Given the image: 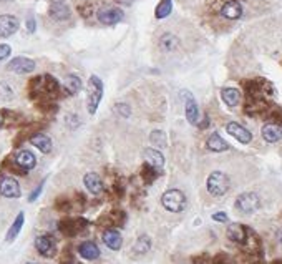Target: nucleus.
<instances>
[{"mask_svg":"<svg viewBox=\"0 0 282 264\" xmlns=\"http://www.w3.org/2000/svg\"><path fill=\"white\" fill-rule=\"evenodd\" d=\"M161 205L165 206V210L171 211V213H181L184 211L186 205H188V200H186V195L179 190H168L161 196Z\"/></svg>","mask_w":282,"mask_h":264,"instance_id":"1","label":"nucleus"},{"mask_svg":"<svg viewBox=\"0 0 282 264\" xmlns=\"http://www.w3.org/2000/svg\"><path fill=\"white\" fill-rule=\"evenodd\" d=\"M102 98H103V83L97 75H92V77H90V82H88V100H87L90 115H95V113H97Z\"/></svg>","mask_w":282,"mask_h":264,"instance_id":"2","label":"nucleus"},{"mask_svg":"<svg viewBox=\"0 0 282 264\" xmlns=\"http://www.w3.org/2000/svg\"><path fill=\"white\" fill-rule=\"evenodd\" d=\"M231 186L229 183V178L227 174H224L223 171H214L209 174L208 181H206V188L208 191L211 193L213 196H224Z\"/></svg>","mask_w":282,"mask_h":264,"instance_id":"3","label":"nucleus"},{"mask_svg":"<svg viewBox=\"0 0 282 264\" xmlns=\"http://www.w3.org/2000/svg\"><path fill=\"white\" fill-rule=\"evenodd\" d=\"M261 200L256 193H242L236 200V210L242 214H251L259 210Z\"/></svg>","mask_w":282,"mask_h":264,"instance_id":"4","label":"nucleus"},{"mask_svg":"<svg viewBox=\"0 0 282 264\" xmlns=\"http://www.w3.org/2000/svg\"><path fill=\"white\" fill-rule=\"evenodd\" d=\"M123 17H125V13L121 8L116 7H102L98 10V20L103 25H116L123 20Z\"/></svg>","mask_w":282,"mask_h":264,"instance_id":"5","label":"nucleus"},{"mask_svg":"<svg viewBox=\"0 0 282 264\" xmlns=\"http://www.w3.org/2000/svg\"><path fill=\"white\" fill-rule=\"evenodd\" d=\"M88 223L85 221L83 218H66V219H61L58 228L63 234H66V236H75V234L82 233V231L87 228Z\"/></svg>","mask_w":282,"mask_h":264,"instance_id":"6","label":"nucleus"},{"mask_svg":"<svg viewBox=\"0 0 282 264\" xmlns=\"http://www.w3.org/2000/svg\"><path fill=\"white\" fill-rule=\"evenodd\" d=\"M7 68L13 73L25 75V73H32L35 70V62L32 58H27V56H17V58H13L7 65Z\"/></svg>","mask_w":282,"mask_h":264,"instance_id":"7","label":"nucleus"},{"mask_svg":"<svg viewBox=\"0 0 282 264\" xmlns=\"http://www.w3.org/2000/svg\"><path fill=\"white\" fill-rule=\"evenodd\" d=\"M49 13L54 20H68L70 18V7L66 5L65 0H50Z\"/></svg>","mask_w":282,"mask_h":264,"instance_id":"8","label":"nucleus"},{"mask_svg":"<svg viewBox=\"0 0 282 264\" xmlns=\"http://www.w3.org/2000/svg\"><path fill=\"white\" fill-rule=\"evenodd\" d=\"M0 195L5 198H18L20 196V185L15 178L3 176L0 180Z\"/></svg>","mask_w":282,"mask_h":264,"instance_id":"9","label":"nucleus"},{"mask_svg":"<svg viewBox=\"0 0 282 264\" xmlns=\"http://www.w3.org/2000/svg\"><path fill=\"white\" fill-rule=\"evenodd\" d=\"M226 130H227V133H229V135L234 136V138H236V140L239 141V143H244V145L251 143L252 133H251V131L247 130V128H244V126H242V125L236 123V121H231V123H227Z\"/></svg>","mask_w":282,"mask_h":264,"instance_id":"10","label":"nucleus"},{"mask_svg":"<svg viewBox=\"0 0 282 264\" xmlns=\"http://www.w3.org/2000/svg\"><path fill=\"white\" fill-rule=\"evenodd\" d=\"M35 248L37 251L45 258H54L56 253L55 241L50 236H38L35 239Z\"/></svg>","mask_w":282,"mask_h":264,"instance_id":"11","label":"nucleus"},{"mask_svg":"<svg viewBox=\"0 0 282 264\" xmlns=\"http://www.w3.org/2000/svg\"><path fill=\"white\" fill-rule=\"evenodd\" d=\"M18 18L13 15H0V37H10L18 30Z\"/></svg>","mask_w":282,"mask_h":264,"instance_id":"12","label":"nucleus"},{"mask_svg":"<svg viewBox=\"0 0 282 264\" xmlns=\"http://www.w3.org/2000/svg\"><path fill=\"white\" fill-rule=\"evenodd\" d=\"M186 100H184V111H186V118L191 125H198L199 123V108L198 103L189 93H184Z\"/></svg>","mask_w":282,"mask_h":264,"instance_id":"13","label":"nucleus"},{"mask_svg":"<svg viewBox=\"0 0 282 264\" xmlns=\"http://www.w3.org/2000/svg\"><path fill=\"white\" fill-rule=\"evenodd\" d=\"M247 236H249V231L242 224L234 223L227 228V238L237 244H244L247 241Z\"/></svg>","mask_w":282,"mask_h":264,"instance_id":"14","label":"nucleus"},{"mask_svg":"<svg viewBox=\"0 0 282 264\" xmlns=\"http://www.w3.org/2000/svg\"><path fill=\"white\" fill-rule=\"evenodd\" d=\"M143 158H145V163L150 164V166H153L155 169H158L160 171L161 168L165 166V157L163 153H160L158 150L155 148H146L145 152H143Z\"/></svg>","mask_w":282,"mask_h":264,"instance_id":"15","label":"nucleus"},{"mask_svg":"<svg viewBox=\"0 0 282 264\" xmlns=\"http://www.w3.org/2000/svg\"><path fill=\"white\" fill-rule=\"evenodd\" d=\"M262 138L267 143H277L282 138V125L279 123H266L262 126Z\"/></svg>","mask_w":282,"mask_h":264,"instance_id":"16","label":"nucleus"},{"mask_svg":"<svg viewBox=\"0 0 282 264\" xmlns=\"http://www.w3.org/2000/svg\"><path fill=\"white\" fill-rule=\"evenodd\" d=\"M103 243L107 244L110 249H113V251H118V249L121 248V244H123V238H121V234H119L118 229L110 228V229H105Z\"/></svg>","mask_w":282,"mask_h":264,"instance_id":"17","label":"nucleus"},{"mask_svg":"<svg viewBox=\"0 0 282 264\" xmlns=\"http://www.w3.org/2000/svg\"><path fill=\"white\" fill-rule=\"evenodd\" d=\"M83 183L92 195H100V193H103V181H102V178H100V174L87 173L83 178Z\"/></svg>","mask_w":282,"mask_h":264,"instance_id":"18","label":"nucleus"},{"mask_svg":"<svg viewBox=\"0 0 282 264\" xmlns=\"http://www.w3.org/2000/svg\"><path fill=\"white\" fill-rule=\"evenodd\" d=\"M15 163L18 164V166H20L22 171H27V169L35 168L37 158L33 157V153H30V152H28V150H22V152H18V153H17Z\"/></svg>","mask_w":282,"mask_h":264,"instance_id":"19","label":"nucleus"},{"mask_svg":"<svg viewBox=\"0 0 282 264\" xmlns=\"http://www.w3.org/2000/svg\"><path fill=\"white\" fill-rule=\"evenodd\" d=\"M78 254L83 259H88V261H95V259L100 258V249L93 241H85L78 246Z\"/></svg>","mask_w":282,"mask_h":264,"instance_id":"20","label":"nucleus"},{"mask_svg":"<svg viewBox=\"0 0 282 264\" xmlns=\"http://www.w3.org/2000/svg\"><path fill=\"white\" fill-rule=\"evenodd\" d=\"M221 15L229 18V20H236L242 15V5L236 0H231V2L224 3V7L221 8Z\"/></svg>","mask_w":282,"mask_h":264,"instance_id":"21","label":"nucleus"},{"mask_svg":"<svg viewBox=\"0 0 282 264\" xmlns=\"http://www.w3.org/2000/svg\"><path fill=\"white\" fill-rule=\"evenodd\" d=\"M32 145L35 146V148L40 150L42 153H50L52 152V140L49 138L47 135H42V133H37L32 136Z\"/></svg>","mask_w":282,"mask_h":264,"instance_id":"22","label":"nucleus"},{"mask_svg":"<svg viewBox=\"0 0 282 264\" xmlns=\"http://www.w3.org/2000/svg\"><path fill=\"white\" fill-rule=\"evenodd\" d=\"M221 97L227 106H237L239 102H241V93L236 88H223Z\"/></svg>","mask_w":282,"mask_h":264,"instance_id":"23","label":"nucleus"},{"mask_svg":"<svg viewBox=\"0 0 282 264\" xmlns=\"http://www.w3.org/2000/svg\"><path fill=\"white\" fill-rule=\"evenodd\" d=\"M160 47L163 52H174L179 47V39L173 34H165L160 39Z\"/></svg>","mask_w":282,"mask_h":264,"instance_id":"24","label":"nucleus"},{"mask_svg":"<svg viewBox=\"0 0 282 264\" xmlns=\"http://www.w3.org/2000/svg\"><path fill=\"white\" fill-rule=\"evenodd\" d=\"M229 148L227 143L221 138V135H218V133H213L211 136H209V140H208V150H211V152H226V150Z\"/></svg>","mask_w":282,"mask_h":264,"instance_id":"25","label":"nucleus"},{"mask_svg":"<svg viewBox=\"0 0 282 264\" xmlns=\"http://www.w3.org/2000/svg\"><path fill=\"white\" fill-rule=\"evenodd\" d=\"M63 87L70 95H76V93L82 90V80H80V77H76V75H68L65 78Z\"/></svg>","mask_w":282,"mask_h":264,"instance_id":"26","label":"nucleus"},{"mask_svg":"<svg viewBox=\"0 0 282 264\" xmlns=\"http://www.w3.org/2000/svg\"><path fill=\"white\" fill-rule=\"evenodd\" d=\"M23 221H25V214L18 213V216L15 218V221H13V224L10 226V229H8V233H7V241L8 243H12L13 239L18 236V233H20V229L23 226Z\"/></svg>","mask_w":282,"mask_h":264,"instance_id":"27","label":"nucleus"},{"mask_svg":"<svg viewBox=\"0 0 282 264\" xmlns=\"http://www.w3.org/2000/svg\"><path fill=\"white\" fill-rule=\"evenodd\" d=\"M171 10H173V2H171V0H161L156 7L155 15H156L158 20H163V18H166L169 15Z\"/></svg>","mask_w":282,"mask_h":264,"instance_id":"28","label":"nucleus"},{"mask_svg":"<svg viewBox=\"0 0 282 264\" xmlns=\"http://www.w3.org/2000/svg\"><path fill=\"white\" fill-rule=\"evenodd\" d=\"M151 249V239L148 236H141L138 238V241L133 246V253L135 254H146Z\"/></svg>","mask_w":282,"mask_h":264,"instance_id":"29","label":"nucleus"},{"mask_svg":"<svg viewBox=\"0 0 282 264\" xmlns=\"http://www.w3.org/2000/svg\"><path fill=\"white\" fill-rule=\"evenodd\" d=\"M151 141L155 143L156 146H160V148H166L168 146V141H166V135L165 131H160V130H155L153 133L150 135Z\"/></svg>","mask_w":282,"mask_h":264,"instance_id":"30","label":"nucleus"},{"mask_svg":"<svg viewBox=\"0 0 282 264\" xmlns=\"http://www.w3.org/2000/svg\"><path fill=\"white\" fill-rule=\"evenodd\" d=\"M158 176V169H155L150 164H143V169H141V178L145 180L146 183H153L155 181V178Z\"/></svg>","mask_w":282,"mask_h":264,"instance_id":"31","label":"nucleus"},{"mask_svg":"<svg viewBox=\"0 0 282 264\" xmlns=\"http://www.w3.org/2000/svg\"><path fill=\"white\" fill-rule=\"evenodd\" d=\"M125 219H126V214L123 213V211H116V213L110 214V224L112 226H123L125 224Z\"/></svg>","mask_w":282,"mask_h":264,"instance_id":"32","label":"nucleus"},{"mask_svg":"<svg viewBox=\"0 0 282 264\" xmlns=\"http://www.w3.org/2000/svg\"><path fill=\"white\" fill-rule=\"evenodd\" d=\"M114 110H116L121 116H130V106L125 105V103H118V105H114Z\"/></svg>","mask_w":282,"mask_h":264,"instance_id":"33","label":"nucleus"},{"mask_svg":"<svg viewBox=\"0 0 282 264\" xmlns=\"http://www.w3.org/2000/svg\"><path fill=\"white\" fill-rule=\"evenodd\" d=\"M12 49L7 44H0V60H5L8 55H10Z\"/></svg>","mask_w":282,"mask_h":264,"instance_id":"34","label":"nucleus"},{"mask_svg":"<svg viewBox=\"0 0 282 264\" xmlns=\"http://www.w3.org/2000/svg\"><path fill=\"white\" fill-rule=\"evenodd\" d=\"M213 219L218 221V223H226V221H227V214L226 213H214L213 214Z\"/></svg>","mask_w":282,"mask_h":264,"instance_id":"35","label":"nucleus"},{"mask_svg":"<svg viewBox=\"0 0 282 264\" xmlns=\"http://www.w3.org/2000/svg\"><path fill=\"white\" fill-rule=\"evenodd\" d=\"M42 190H44V183H42V185H38L37 190L33 191L30 196H28V201H35L37 198H38V195H40V193H42Z\"/></svg>","mask_w":282,"mask_h":264,"instance_id":"36","label":"nucleus"},{"mask_svg":"<svg viewBox=\"0 0 282 264\" xmlns=\"http://www.w3.org/2000/svg\"><path fill=\"white\" fill-rule=\"evenodd\" d=\"M27 30L30 32V34L35 32V20H33V18H28L27 20Z\"/></svg>","mask_w":282,"mask_h":264,"instance_id":"37","label":"nucleus"},{"mask_svg":"<svg viewBox=\"0 0 282 264\" xmlns=\"http://www.w3.org/2000/svg\"><path fill=\"white\" fill-rule=\"evenodd\" d=\"M119 3H123V5H131L133 3V0H118Z\"/></svg>","mask_w":282,"mask_h":264,"instance_id":"38","label":"nucleus"},{"mask_svg":"<svg viewBox=\"0 0 282 264\" xmlns=\"http://www.w3.org/2000/svg\"><path fill=\"white\" fill-rule=\"evenodd\" d=\"M277 239H279V243H282V229L277 231Z\"/></svg>","mask_w":282,"mask_h":264,"instance_id":"39","label":"nucleus"},{"mask_svg":"<svg viewBox=\"0 0 282 264\" xmlns=\"http://www.w3.org/2000/svg\"><path fill=\"white\" fill-rule=\"evenodd\" d=\"M3 123V116H2V113H0V125Z\"/></svg>","mask_w":282,"mask_h":264,"instance_id":"40","label":"nucleus"},{"mask_svg":"<svg viewBox=\"0 0 282 264\" xmlns=\"http://www.w3.org/2000/svg\"><path fill=\"white\" fill-rule=\"evenodd\" d=\"M28 264H33V263H28Z\"/></svg>","mask_w":282,"mask_h":264,"instance_id":"41","label":"nucleus"}]
</instances>
